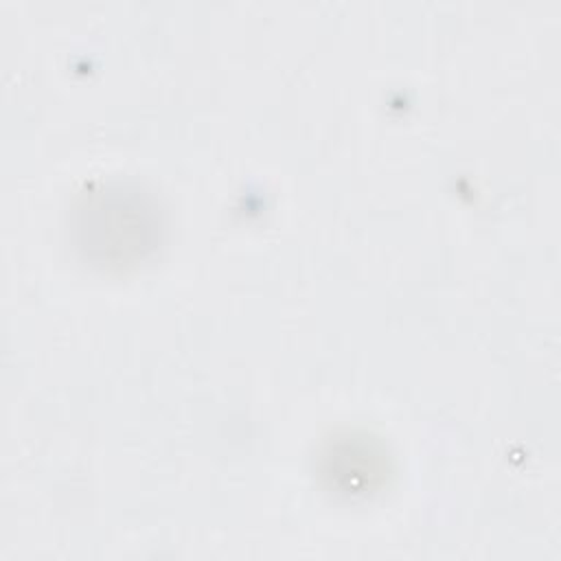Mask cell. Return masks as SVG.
Listing matches in <instances>:
<instances>
[{
    "label": "cell",
    "instance_id": "obj_1",
    "mask_svg": "<svg viewBox=\"0 0 561 561\" xmlns=\"http://www.w3.org/2000/svg\"><path fill=\"white\" fill-rule=\"evenodd\" d=\"M164 232L158 199L136 182H99L70 210V239L81 261L101 270H127L151 256Z\"/></svg>",
    "mask_w": 561,
    "mask_h": 561
},
{
    "label": "cell",
    "instance_id": "obj_2",
    "mask_svg": "<svg viewBox=\"0 0 561 561\" xmlns=\"http://www.w3.org/2000/svg\"><path fill=\"white\" fill-rule=\"evenodd\" d=\"M320 465V476L331 491L355 497L383 482L386 451L366 434H346L327 443Z\"/></svg>",
    "mask_w": 561,
    "mask_h": 561
}]
</instances>
